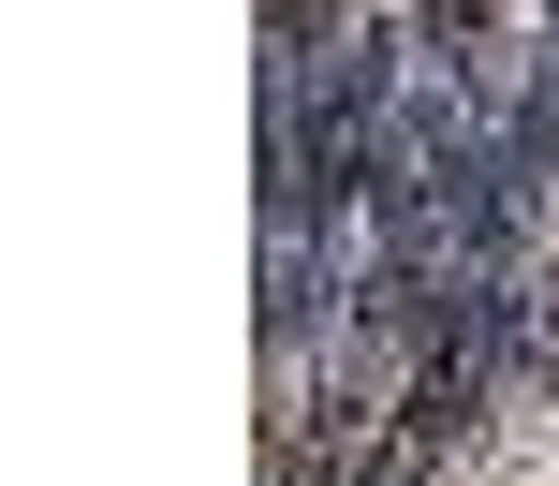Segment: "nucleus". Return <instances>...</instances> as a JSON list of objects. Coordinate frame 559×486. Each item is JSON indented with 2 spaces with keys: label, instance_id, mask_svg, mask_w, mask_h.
Masks as SVG:
<instances>
[{
  "label": "nucleus",
  "instance_id": "f257e3e1",
  "mask_svg": "<svg viewBox=\"0 0 559 486\" xmlns=\"http://www.w3.org/2000/svg\"><path fill=\"white\" fill-rule=\"evenodd\" d=\"M368 486H427V472H413V458H383V472H368Z\"/></svg>",
  "mask_w": 559,
  "mask_h": 486
}]
</instances>
